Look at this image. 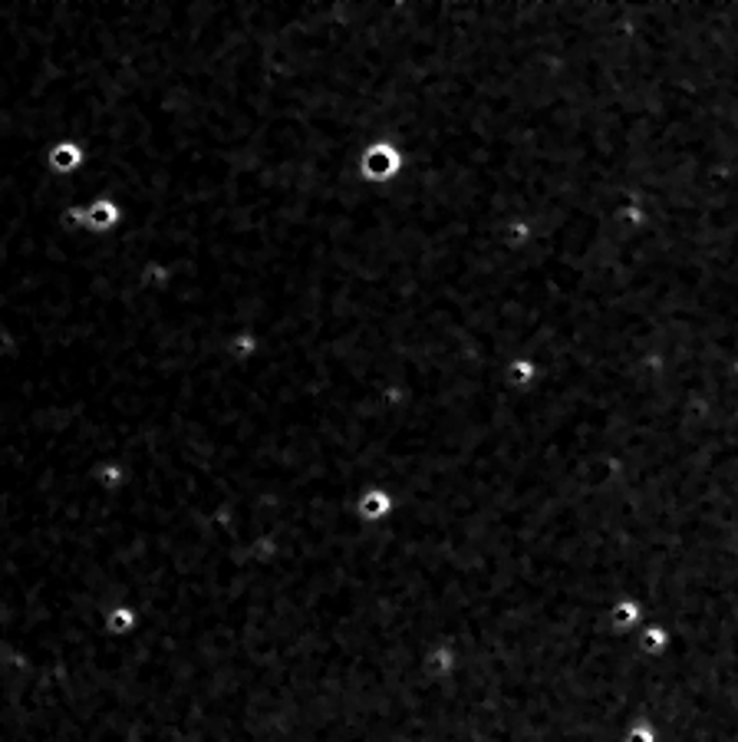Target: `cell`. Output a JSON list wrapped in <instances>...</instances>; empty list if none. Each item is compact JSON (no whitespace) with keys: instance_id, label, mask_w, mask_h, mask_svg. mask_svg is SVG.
Wrapping results in <instances>:
<instances>
[{"instance_id":"1","label":"cell","mask_w":738,"mask_h":742,"mask_svg":"<svg viewBox=\"0 0 738 742\" xmlns=\"http://www.w3.org/2000/svg\"><path fill=\"white\" fill-rule=\"evenodd\" d=\"M119 221H122V208L116 205V198L96 195L86 205V228L93 231V235H106V231H112Z\"/></svg>"},{"instance_id":"2","label":"cell","mask_w":738,"mask_h":742,"mask_svg":"<svg viewBox=\"0 0 738 742\" xmlns=\"http://www.w3.org/2000/svg\"><path fill=\"white\" fill-rule=\"evenodd\" d=\"M50 165H53V172H60V175L77 172L79 165H83V145L79 143L53 145V153H50Z\"/></svg>"}]
</instances>
